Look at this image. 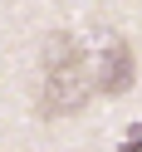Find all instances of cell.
Listing matches in <instances>:
<instances>
[{
  "instance_id": "7a4b0ae2",
  "label": "cell",
  "mask_w": 142,
  "mask_h": 152,
  "mask_svg": "<svg viewBox=\"0 0 142 152\" xmlns=\"http://www.w3.org/2000/svg\"><path fill=\"white\" fill-rule=\"evenodd\" d=\"M88 59H93V88H103V93H127L132 88V49L118 34H103Z\"/></svg>"
},
{
  "instance_id": "6da1fadb",
  "label": "cell",
  "mask_w": 142,
  "mask_h": 152,
  "mask_svg": "<svg viewBox=\"0 0 142 152\" xmlns=\"http://www.w3.org/2000/svg\"><path fill=\"white\" fill-rule=\"evenodd\" d=\"M93 98V59L79 39L69 34H54L49 49H44V118H64V113H79Z\"/></svg>"
}]
</instances>
